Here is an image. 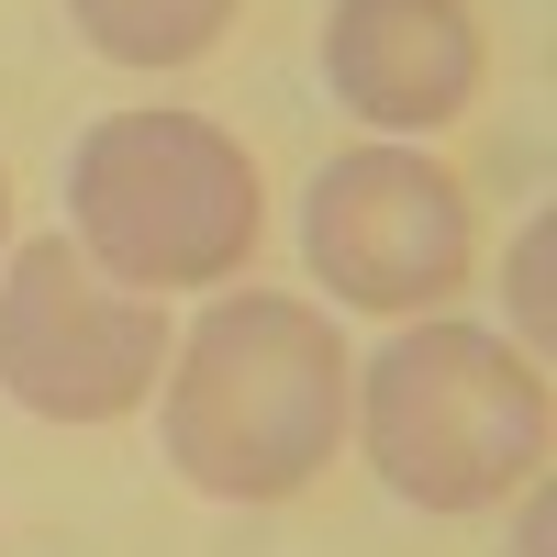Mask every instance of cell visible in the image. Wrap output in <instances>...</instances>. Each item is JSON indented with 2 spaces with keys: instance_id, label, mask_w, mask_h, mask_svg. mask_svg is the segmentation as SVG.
<instances>
[{
  "instance_id": "cell-5",
  "label": "cell",
  "mask_w": 557,
  "mask_h": 557,
  "mask_svg": "<svg viewBox=\"0 0 557 557\" xmlns=\"http://www.w3.org/2000/svg\"><path fill=\"white\" fill-rule=\"evenodd\" d=\"M301 257L346 312H435L469 290V190L424 146H357L312 178L301 201Z\"/></svg>"
},
{
  "instance_id": "cell-8",
  "label": "cell",
  "mask_w": 557,
  "mask_h": 557,
  "mask_svg": "<svg viewBox=\"0 0 557 557\" xmlns=\"http://www.w3.org/2000/svg\"><path fill=\"white\" fill-rule=\"evenodd\" d=\"M546 223H524V246H513V278H502V290H513V312H524V357H546Z\"/></svg>"
},
{
  "instance_id": "cell-7",
  "label": "cell",
  "mask_w": 557,
  "mask_h": 557,
  "mask_svg": "<svg viewBox=\"0 0 557 557\" xmlns=\"http://www.w3.org/2000/svg\"><path fill=\"white\" fill-rule=\"evenodd\" d=\"M246 0H67V23L101 45L112 67H201L235 34Z\"/></svg>"
},
{
  "instance_id": "cell-10",
  "label": "cell",
  "mask_w": 557,
  "mask_h": 557,
  "mask_svg": "<svg viewBox=\"0 0 557 557\" xmlns=\"http://www.w3.org/2000/svg\"><path fill=\"white\" fill-rule=\"evenodd\" d=\"M0 235H12V168H0Z\"/></svg>"
},
{
  "instance_id": "cell-3",
  "label": "cell",
  "mask_w": 557,
  "mask_h": 557,
  "mask_svg": "<svg viewBox=\"0 0 557 557\" xmlns=\"http://www.w3.org/2000/svg\"><path fill=\"white\" fill-rule=\"evenodd\" d=\"M67 223L78 257L112 278V290H212V278H246L257 235H268V190L257 157L201 112H112L78 134L67 157Z\"/></svg>"
},
{
  "instance_id": "cell-4",
  "label": "cell",
  "mask_w": 557,
  "mask_h": 557,
  "mask_svg": "<svg viewBox=\"0 0 557 557\" xmlns=\"http://www.w3.org/2000/svg\"><path fill=\"white\" fill-rule=\"evenodd\" d=\"M168 368V312L112 290L67 235H34L0 268V391L34 424H123Z\"/></svg>"
},
{
  "instance_id": "cell-2",
  "label": "cell",
  "mask_w": 557,
  "mask_h": 557,
  "mask_svg": "<svg viewBox=\"0 0 557 557\" xmlns=\"http://www.w3.org/2000/svg\"><path fill=\"white\" fill-rule=\"evenodd\" d=\"M357 435L412 513H491V502L535 491L546 446H557V401L546 368L513 335L480 323H412L357 368Z\"/></svg>"
},
{
  "instance_id": "cell-1",
  "label": "cell",
  "mask_w": 557,
  "mask_h": 557,
  "mask_svg": "<svg viewBox=\"0 0 557 557\" xmlns=\"http://www.w3.org/2000/svg\"><path fill=\"white\" fill-rule=\"evenodd\" d=\"M357 357L301 290H223L168 346V457L212 502H301L346 446Z\"/></svg>"
},
{
  "instance_id": "cell-6",
  "label": "cell",
  "mask_w": 557,
  "mask_h": 557,
  "mask_svg": "<svg viewBox=\"0 0 557 557\" xmlns=\"http://www.w3.org/2000/svg\"><path fill=\"white\" fill-rule=\"evenodd\" d=\"M480 23L469 0H335L323 23V78L380 134H446L480 101Z\"/></svg>"
},
{
  "instance_id": "cell-9",
  "label": "cell",
  "mask_w": 557,
  "mask_h": 557,
  "mask_svg": "<svg viewBox=\"0 0 557 557\" xmlns=\"http://www.w3.org/2000/svg\"><path fill=\"white\" fill-rule=\"evenodd\" d=\"M524 557H546V491L524 502Z\"/></svg>"
}]
</instances>
